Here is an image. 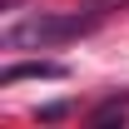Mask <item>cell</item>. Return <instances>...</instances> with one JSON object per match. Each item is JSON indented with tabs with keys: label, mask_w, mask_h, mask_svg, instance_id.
<instances>
[{
	"label": "cell",
	"mask_w": 129,
	"mask_h": 129,
	"mask_svg": "<svg viewBox=\"0 0 129 129\" xmlns=\"http://www.w3.org/2000/svg\"><path fill=\"white\" fill-rule=\"evenodd\" d=\"M94 25L99 20L84 15V10H75V15H30V20H20V25H10L0 35V45L5 50H50V45H64V40L89 35Z\"/></svg>",
	"instance_id": "cell-1"
},
{
	"label": "cell",
	"mask_w": 129,
	"mask_h": 129,
	"mask_svg": "<svg viewBox=\"0 0 129 129\" xmlns=\"http://www.w3.org/2000/svg\"><path fill=\"white\" fill-rule=\"evenodd\" d=\"M70 75V64L60 60H25V64H10L5 75H0V84H20V80H64Z\"/></svg>",
	"instance_id": "cell-2"
},
{
	"label": "cell",
	"mask_w": 129,
	"mask_h": 129,
	"mask_svg": "<svg viewBox=\"0 0 129 129\" xmlns=\"http://www.w3.org/2000/svg\"><path fill=\"white\" fill-rule=\"evenodd\" d=\"M124 114H129V94H124V99L114 94V99H104V104H99L89 119H94V124H109V119H124Z\"/></svg>",
	"instance_id": "cell-3"
},
{
	"label": "cell",
	"mask_w": 129,
	"mask_h": 129,
	"mask_svg": "<svg viewBox=\"0 0 129 129\" xmlns=\"http://www.w3.org/2000/svg\"><path fill=\"white\" fill-rule=\"evenodd\" d=\"M119 5H129V0H80L75 10H84V15H94V20H104L109 10H119Z\"/></svg>",
	"instance_id": "cell-4"
}]
</instances>
